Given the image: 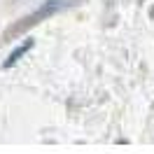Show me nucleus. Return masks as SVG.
<instances>
[{
    "instance_id": "nucleus-1",
    "label": "nucleus",
    "mask_w": 154,
    "mask_h": 154,
    "mask_svg": "<svg viewBox=\"0 0 154 154\" xmlns=\"http://www.w3.org/2000/svg\"><path fill=\"white\" fill-rule=\"evenodd\" d=\"M30 47H33V40H26V42H23L21 47H17V49H14V51H12V54H10V58L5 61V68L14 66V63H17V61H19V58L23 56V54H26V51H28Z\"/></svg>"
}]
</instances>
